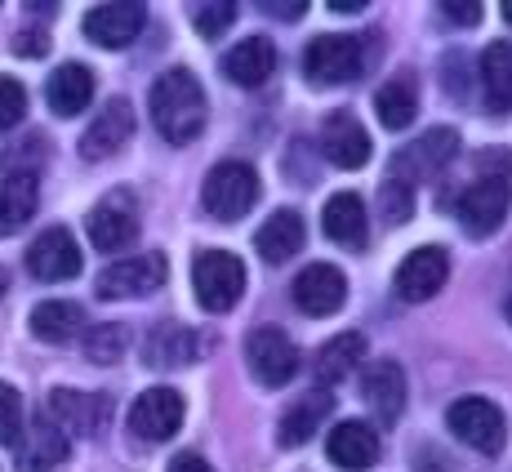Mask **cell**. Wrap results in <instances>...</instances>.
Masks as SVG:
<instances>
[{
	"mask_svg": "<svg viewBox=\"0 0 512 472\" xmlns=\"http://www.w3.org/2000/svg\"><path fill=\"white\" fill-rule=\"evenodd\" d=\"M183 397L174 388H147L130 406V432L139 441H170L183 424Z\"/></svg>",
	"mask_w": 512,
	"mask_h": 472,
	"instance_id": "7c38bea8",
	"label": "cell"
},
{
	"mask_svg": "<svg viewBox=\"0 0 512 472\" xmlns=\"http://www.w3.org/2000/svg\"><path fill=\"white\" fill-rule=\"evenodd\" d=\"M85 228H90V241L94 250L103 254H121L125 245L139 236V205H134L130 192H107L103 201L90 210V219H85Z\"/></svg>",
	"mask_w": 512,
	"mask_h": 472,
	"instance_id": "30bf717a",
	"label": "cell"
},
{
	"mask_svg": "<svg viewBox=\"0 0 512 472\" xmlns=\"http://www.w3.org/2000/svg\"><path fill=\"white\" fill-rule=\"evenodd\" d=\"M27 272H32L36 281H72L76 272H81V245H76V236L67 228H45L36 236L32 245H27Z\"/></svg>",
	"mask_w": 512,
	"mask_h": 472,
	"instance_id": "8fae6325",
	"label": "cell"
},
{
	"mask_svg": "<svg viewBox=\"0 0 512 472\" xmlns=\"http://www.w3.org/2000/svg\"><path fill=\"white\" fill-rule=\"evenodd\" d=\"M455 152H459V134L450 130V125H441V130H428V134H419L415 143L401 147V152L392 156L388 179L406 183V188H415V183H428V179H437V174L446 170L450 161H455Z\"/></svg>",
	"mask_w": 512,
	"mask_h": 472,
	"instance_id": "5b68a950",
	"label": "cell"
},
{
	"mask_svg": "<svg viewBox=\"0 0 512 472\" xmlns=\"http://www.w3.org/2000/svg\"><path fill=\"white\" fill-rule=\"evenodd\" d=\"M361 361H366V334H357V330H348V334H334L330 343H321V352H317V383L321 388H334V383H343L348 375H357L361 370Z\"/></svg>",
	"mask_w": 512,
	"mask_h": 472,
	"instance_id": "4316f807",
	"label": "cell"
},
{
	"mask_svg": "<svg viewBox=\"0 0 512 472\" xmlns=\"http://www.w3.org/2000/svg\"><path fill=\"white\" fill-rule=\"evenodd\" d=\"M130 134H134V107L125 103V98H112V103L94 116L90 130H85L81 156L85 161H107L112 152H121V147L130 143Z\"/></svg>",
	"mask_w": 512,
	"mask_h": 472,
	"instance_id": "ac0fdd59",
	"label": "cell"
},
{
	"mask_svg": "<svg viewBox=\"0 0 512 472\" xmlns=\"http://www.w3.org/2000/svg\"><path fill=\"white\" fill-rule=\"evenodd\" d=\"M49 424L63 437H94L98 419H103V401L90 392H72V388H54L49 392Z\"/></svg>",
	"mask_w": 512,
	"mask_h": 472,
	"instance_id": "ffe728a7",
	"label": "cell"
},
{
	"mask_svg": "<svg viewBox=\"0 0 512 472\" xmlns=\"http://www.w3.org/2000/svg\"><path fill=\"white\" fill-rule=\"evenodd\" d=\"M361 397L374 410L379 424H397L401 410H406V375H401L397 361H374L361 383Z\"/></svg>",
	"mask_w": 512,
	"mask_h": 472,
	"instance_id": "d6986e66",
	"label": "cell"
},
{
	"mask_svg": "<svg viewBox=\"0 0 512 472\" xmlns=\"http://www.w3.org/2000/svg\"><path fill=\"white\" fill-rule=\"evenodd\" d=\"M192 285L205 312H232L245 290V263L228 250H201L192 263Z\"/></svg>",
	"mask_w": 512,
	"mask_h": 472,
	"instance_id": "277c9868",
	"label": "cell"
},
{
	"mask_svg": "<svg viewBox=\"0 0 512 472\" xmlns=\"http://www.w3.org/2000/svg\"><path fill=\"white\" fill-rule=\"evenodd\" d=\"M170 277V263L165 254H130V259H116L98 272L94 290L98 299H139V294L161 290Z\"/></svg>",
	"mask_w": 512,
	"mask_h": 472,
	"instance_id": "ba28073f",
	"label": "cell"
},
{
	"mask_svg": "<svg viewBox=\"0 0 512 472\" xmlns=\"http://www.w3.org/2000/svg\"><path fill=\"white\" fill-rule=\"evenodd\" d=\"M446 428L455 432L464 446L481 450V455H499L508 441V424H504V410L486 397H459L455 406L446 410Z\"/></svg>",
	"mask_w": 512,
	"mask_h": 472,
	"instance_id": "8992f818",
	"label": "cell"
},
{
	"mask_svg": "<svg viewBox=\"0 0 512 472\" xmlns=\"http://www.w3.org/2000/svg\"><path fill=\"white\" fill-rule=\"evenodd\" d=\"M263 9H268L272 18H285V23H299V18H303L299 0H294V5H290V0H272V5H263Z\"/></svg>",
	"mask_w": 512,
	"mask_h": 472,
	"instance_id": "60d3db41",
	"label": "cell"
},
{
	"mask_svg": "<svg viewBox=\"0 0 512 472\" xmlns=\"http://www.w3.org/2000/svg\"><path fill=\"white\" fill-rule=\"evenodd\" d=\"M67 455H72V441L49 424L45 415H41V424L32 432H23V441H18V468L23 472H54L67 464Z\"/></svg>",
	"mask_w": 512,
	"mask_h": 472,
	"instance_id": "603a6c76",
	"label": "cell"
},
{
	"mask_svg": "<svg viewBox=\"0 0 512 472\" xmlns=\"http://www.w3.org/2000/svg\"><path fill=\"white\" fill-rule=\"evenodd\" d=\"M45 103L58 116H81L94 103V72L85 63H63L45 85Z\"/></svg>",
	"mask_w": 512,
	"mask_h": 472,
	"instance_id": "cb8c5ba5",
	"label": "cell"
},
{
	"mask_svg": "<svg viewBox=\"0 0 512 472\" xmlns=\"http://www.w3.org/2000/svg\"><path fill=\"white\" fill-rule=\"evenodd\" d=\"M85 36L103 49H125L130 41H139V32L147 27V9L143 5H98L85 14Z\"/></svg>",
	"mask_w": 512,
	"mask_h": 472,
	"instance_id": "2e32d148",
	"label": "cell"
},
{
	"mask_svg": "<svg viewBox=\"0 0 512 472\" xmlns=\"http://www.w3.org/2000/svg\"><path fill=\"white\" fill-rule=\"evenodd\" d=\"M379 432L370 424H361V419H343V424L330 428L326 437V455L339 464L343 472H366L379 464Z\"/></svg>",
	"mask_w": 512,
	"mask_h": 472,
	"instance_id": "e0dca14e",
	"label": "cell"
},
{
	"mask_svg": "<svg viewBox=\"0 0 512 472\" xmlns=\"http://www.w3.org/2000/svg\"><path fill=\"white\" fill-rule=\"evenodd\" d=\"M343 299H348V277L334 263H308L294 277V303L308 317H330V312L343 308Z\"/></svg>",
	"mask_w": 512,
	"mask_h": 472,
	"instance_id": "9a60e30c",
	"label": "cell"
},
{
	"mask_svg": "<svg viewBox=\"0 0 512 472\" xmlns=\"http://www.w3.org/2000/svg\"><path fill=\"white\" fill-rule=\"evenodd\" d=\"M504 18H508V23H512V0H508V5H504Z\"/></svg>",
	"mask_w": 512,
	"mask_h": 472,
	"instance_id": "ee69618b",
	"label": "cell"
},
{
	"mask_svg": "<svg viewBox=\"0 0 512 472\" xmlns=\"http://www.w3.org/2000/svg\"><path fill=\"white\" fill-rule=\"evenodd\" d=\"M481 103L490 116L512 112V41H495L481 54Z\"/></svg>",
	"mask_w": 512,
	"mask_h": 472,
	"instance_id": "7402d4cb",
	"label": "cell"
},
{
	"mask_svg": "<svg viewBox=\"0 0 512 472\" xmlns=\"http://www.w3.org/2000/svg\"><path fill=\"white\" fill-rule=\"evenodd\" d=\"M143 357L147 366L156 370H179V366H192L201 357V339H196L187 326H174V321H161L143 343Z\"/></svg>",
	"mask_w": 512,
	"mask_h": 472,
	"instance_id": "44dd1931",
	"label": "cell"
},
{
	"mask_svg": "<svg viewBox=\"0 0 512 472\" xmlns=\"http://www.w3.org/2000/svg\"><path fill=\"white\" fill-rule=\"evenodd\" d=\"M41 205V183L32 170H18L0 183V236H14L18 228H27V219Z\"/></svg>",
	"mask_w": 512,
	"mask_h": 472,
	"instance_id": "83f0119b",
	"label": "cell"
},
{
	"mask_svg": "<svg viewBox=\"0 0 512 472\" xmlns=\"http://www.w3.org/2000/svg\"><path fill=\"white\" fill-rule=\"evenodd\" d=\"M259 201V174L245 161H219L201 183V205L223 223H236Z\"/></svg>",
	"mask_w": 512,
	"mask_h": 472,
	"instance_id": "3957f363",
	"label": "cell"
},
{
	"mask_svg": "<svg viewBox=\"0 0 512 472\" xmlns=\"http://www.w3.org/2000/svg\"><path fill=\"white\" fill-rule=\"evenodd\" d=\"M379 205H383V219L388 223H406L410 210H415V188H406V183H397V179H383Z\"/></svg>",
	"mask_w": 512,
	"mask_h": 472,
	"instance_id": "e575fe53",
	"label": "cell"
},
{
	"mask_svg": "<svg viewBox=\"0 0 512 472\" xmlns=\"http://www.w3.org/2000/svg\"><path fill=\"white\" fill-rule=\"evenodd\" d=\"M321 228H326L330 241L348 245V250H361L366 245V205H361L357 192H334L326 201V210H321Z\"/></svg>",
	"mask_w": 512,
	"mask_h": 472,
	"instance_id": "d4e9b609",
	"label": "cell"
},
{
	"mask_svg": "<svg viewBox=\"0 0 512 472\" xmlns=\"http://www.w3.org/2000/svg\"><path fill=\"white\" fill-rule=\"evenodd\" d=\"M512 156L508 152H486L481 156V179L468 183L464 196L455 201V219L468 236H490L504 228L508 205H512Z\"/></svg>",
	"mask_w": 512,
	"mask_h": 472,
	"instance_id": "6da1fadb",
	"label": "cell"
},
{
	"mask_svg": "<svg viewBox=\"0 0 512 472\" xmlns=\"http://www.w3.org/2000/svg\"><path fill=\"white\" fill-rule=\"evenodd\" d=\"M85 326V312L81 303H67V299H45L32 308V334L45 343H67L76 339Z\"/></svg>",
	"mask_w": 512,
	"mask_h": 472,
	"instance_id": "4dcf8cb0",
	"label": "cell"
},
{
	"mask_svg": "<svg viewBox=\"0 0 512 472\" xmlns=\"http://www.w3.org/2000/svg\"><path fill=\"white\" fill-rule=\"evenodd\" d=\"M170 472H214L210 464H205L201 455H192V450H183V455L170 459Z\"/></svg>",
	"mask_w": 512,
	"mask_h": 472,
	"instance_id": "ab89813d",
	"label": "cell"
},
{
	"mask_svg": "<svg viewBox=\"0 0 512 472\" xmlns=\"http://www.w3.org/2000/svg\"><path fill=\"white\" fill-rule=\"evenodd\" d=\"M303 219L294 210H277L268 223L259 228V236H254V250L263 254L268 263H285L290 254H299L303 250Z\"/></svg>",
	"mask_w": 512,
	"mask_h": 472,
	"instance_id": "f546056e",
	"label": "cell"
},
{
	"mask_svg": "<svg viewBox=\"0 0 512 472\" xmlns=\"http://www.w3.org/2000/svg\"><path fill=\"white\" fill-rule=\"evenodd\" d=\"M245 357H250L254 379L268 383V388L290 383L294 370H299V348H294L290 334L277 330V326H259V330L245 334Z\"/></svg>",
	"mask_w": 512,
	"mask_h": 472,
	"instance_id": "9c48e42d",
	"label": "cell"
},
{
	"mask_svg": "<svg viewBox=\"0 0 512 472\" xmlns=\"http://www.w3.org/2000/svg\"><path fill=\"white\" fill-rule=\"evenodd\" d=\"M330 5H334V9H339V14H357V9H361V5H366V0H330Z\"/></svg>",
	"mask_w": 512,
	"mask_h": 472,
	"instance_id": "b9f144b4",
	"label": "cell"
},
{
	"mask_svg": "<svg viewBox=\"0 0 512 472\" xmlns=\"http://www.w3.org/2000/svg\"><path fill=\"white\" fill-rule=\"evenodd\" d=\"M374 112H379V121L388 125V130H406L419 112L415 81H410V76H397V81L379 85V94H374Z\"/></svg>",
	"mask_w": 512,
	"mask_h": 472,
	"instance_id": "1f68e13d",
	"label": "cell"
},
{
	"mask_svg": "<svg viewBox=\"0 0 512 472\" xmlns=\"http://www.w3.org/2000/svg\"><path fill=\"white\" fill-rule=\"evenodd\" d=\"M330 410H334V397H330V392H321V388L308 392V397L294 401V406L281 415L277 441H281V446H303L312 432H321V424L330 419Z\"/></svg>",
	"mask_w": 512,
	"mask_h": 472,
	"instance_id": "f1b7e54d",
	"label": "cell"
},
{
	"mask_svg": "<svg viewBox=\"0 0 512 472\" xmlns=\"http://www.w3.org/2000/svg\"><path fill=\"white\" fill-rule=\"evenodd\" d=\"M27 112V90L9 76H0V130H14Z\"/></svg>",
	"mask_w": 512,
	"mask_h": 472,
	"instance_id": "d590c367",
	"label": "cell"
},
{
	"mask_svg": "<svg viewBox=\"0 0 512 472\" xmlns=\"http://www.w3.org/2000/svg\"><path fill=\"white\" fill-rule=\"evenodd\" d=\"M152 121L161 130V139L170 143H192L205 130V90L187 67H170L165 76H156Z\"/></svg>",
	"mask_w": 512,
	"mask_h": 472,
	"instance_id": "7a4b0ae2",
	"label": "cell"
},
{
	"mask_svg": "<svg viewBox=\"0 0 512 472\" xmlns=\"http://www.w3.org/2000/svg\"><path fill=\"white\" fill-rule=\"evenodd\" d=\"M450 277V254L441 245H419L397 268V294L406 303H428Z\"/></svg>",
	"mask_w": 512,
	"mask_h": 472,
	"instance_id": "4fadbf2b",
	"label": "cell"
},
{
	"mask_svg": "<svg viewBox=\"0 0 512 472\" xmlns=\"http://www.w3.org/2000/svg\"><path fill=\"white\" fill-rule=\"evenodd\" d=\"M23 441V397L9 383H0V446Z\"/></svg>",
	"mask_w": 512,
	"mask_h": 472,
	"instance_id": "836d02e7",
	"label": "cell"
},
{
	"mask_svg": "<svg viewBox=\"0 0 512 472\" xmlns=\"http://www.w3.org/2000/svg\"><path fill=\"white\" fill-rule=\"evenodd\" d=\"M366 63V36H317L303 54V76L312 85H348Z\"/></svg>",
	"mask_w": 512,
	"mask_h": 472,
	"instance_id": "52a82bcc",
	"label": "cell"
},
{
	"mask_svg": "<svg viewBox=\"0 0 512 472\" xmlns=\"http://www.w3.org/2000/svg\"><path fill=\"white\" fill-rule=\"evenodd\" d=\"M441 14H446L450 23H459V27H477L481 23V5H472V0H446Z\"/></svg>",
	"mask_w": 512,
	"mask_h": 472,
	"instance_id": "74e56055",
	"label": "cell"
},
{
	"mask_svg": "<svg viewBox=\"0 0 512 472\" xmlns=\"http://www.w3.org/2000/svg\"><path fill=\"white\" fill-rule=\"evenodd\" d=\"M14 49L23 58H36V54H45V49H49V36L41 32V27H23V32H18V41H14Z\"/></svg>",
	"mask_w": 512,
	"mask_h": 472,
	"instance_id": "f35d334b",
	"label": "cell"
},
{
	"mask_svg": "<svg viewBox=\"0 0 512 472\" xmlns=\"http://www.w3.org/2000/svg\"><path fill=\"white\" fill-rule=\"evenodd\" d=\"M232 18H236V5H201L192 14V23H196V32H201L205 41H214V36H223L232 27Z\"/></svg>",
	"mask_w": 512,
	"mask_h": 472,
	"instance_id": "8d00e7d4",
	"label": "cell"
},
{
	"mask_svg": "<svg viewBox=\"0 0 512 472\" xmlns=\"http://www.w3.org/2000/svg\"><path fill=\"white\" fill-rule=\"evenodd\" d=\"M504 308H508V321H512V290H508V303H504Z\"/></svg>",
	"mask_w": 512,
	"mask_h": 472,
	"instance_id": "f6af8a7d",
	"label": "cell"
},
{
	"mask_svg": "<svg viewBox=\"0 0 512 472\" xmlns=\"http://www.w3.org/2000/svg\"><path fill=\"white\" fill-rule=\"evenodd\" d=\"M223 72H228L236 85L254 90V85H263L272 72H277V45L263 41V36L236 41V45L228 49V58H223Z\"/></svg>",
	"mask_w": 512,
	"mask_h": 472,
	"instance_id": "484cf974",
	"label": "cell"
},
{
	"mask_svg": "<svg viewBox=\"0 0 512 472\" xmlns=\"http://www.w3.org/2000/svg\"><path fill=\"white\" fill-rule=\"evenodd\" d=\"M125 348H130V330L116 326V321H103V326H94L90 334H85V352H90V361H98V366L121 361Z\"/></svg>",
	"mask_w": 512,
	"mask_h": 472,
	"instance_id": "d6a6232c",
	"label": "cell"
},
{
	"mask_svg": "<svg viewBox=\"0 0 512 472\" xmlns=\"http://www.w3.org/2000/svg\"><path fill=\"white\" fill-rule=\"evenodd\" d=\"M9 290V277H5V268H0V294H5Z\"/></svg>",
	"mask_w": 512,
	"mask_h": 472,
	"instance_id": "7bdbcfd3",
	"label": "cell"
},
{
	"mask_svg": "<svg viewBox=\"0 0 512 472\" xmlns=\"http://www.w3.org/2000/svg\"><path fill=\"white\" fill-rule=\"evenodd\" d=\"M321 147H326L330 165H339V170H361L374 152L366 125H361L357 112H348V107L326 116V125H321Z\"/></svg>",
	"mask_w": 512,
	"mask_h": 472,
	"instance_id": "5bb4252c",
	"label": "cell"
}]
</instances>
